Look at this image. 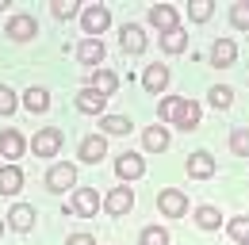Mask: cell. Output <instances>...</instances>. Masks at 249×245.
I'll use <instances>...</instances> for the list:
<instances>
[{"label":"cell","instance_id":"ffe728a7","mask_svg":"<svg viewBox=\"0 0 249 245\" xmlns=\"http://www.w3.org/2000/svg\"><path fill=\"white\" fill-rule=\"evenodd\" d=\"M23 107L35 111V115L46 111V107H50V92H46V88H27V92H23Z\"/></svg>","mask_w":249,"mask_h":245},{"label":"cell","instance_id":"f1b7e54d","mask_svg":"<svg viewBox=\"0 0 249 245\" xmlns=\"http://www.w3.org/2000/svg\"><path fill=\"white\" fill-rule=\"evenodd\" d=\"M104 130H107V134H126V130H130V119H123V115H107V119H104Z\"/></svg>","mask_w":249,"mask_h":245},{"label":"cell","instance_id":"8fae6325","mask_svg":"<svg viewBox=\"0 0 249 245\" xmlns=\"http://www.w3.org/2000/svg\"><path fill=\"white\" fill-rule=\"evenodd\" d=\"M150 23H154L157 31H173V27H177V8H173V4H157V8H150Z\"/></svg>","mask_w":249,"mask_h":245},{"label":"cell","instance_id":"f546056e","mask_svg":"<svg viewBox=\"0 0 249 245\" xmlns=\"http://www.w3.org/2000/svg\"><path fill=\"white\" fill-rule=\"evenodd\" d=\"M50 12H54V16H58V19H73V16H77V12H81V8H77V4H73V0H54V8H50Z\"/></svg>","mask_w":249,"mask_h":245},{"label":"cell","instance_id":"44dd1931","mask_svg":"<svg viewBox=\"0 0 249 245\" xmlns=\"http://www.w3.org/2000/svg\"><path fill=\"white\" fill-rule=\"evenodd\" d=\"M0 153L12 161V157H19L23 153V138L16 134V130H0Z\"/></svg>","mask_w":249,"mask_h":245},{"label":"cell","instance_id":"d4e9b609","mask_svg":"<svg viewBox=\"0 0 249 245\" xmlns=\"http://www.w3.org/2000/svg\"><path fill=\"white\" fill-rule=\"evenodd\" d=\"M230 150L238 153V157H249V126H234V134H230Z\"/></svg>","mask_w":249,"mask_h":245},{"label":"cell","instance_id":"2e32d148","mask_svg":"<svg viewBox=\"0 0 249 245\" xmlns=\"http://www.w3.org/2000/svg\"><path fill=\"white\" fill-rule=\"evenodd\" d=\"M104 153H107V142H104L100 134H92V138H85V142H81V161H89V165H96Z\"/></svg>","mask_w":249,"mask_h":245},{"label":"cell","instance_id":"4fadbf2b","mask_svg":"<svg viewBox=\"0 0 249 245\" xmlns=\"http://www.w3.org/2000/svg\"><path fill=\"white\" fill-rule=\"evenodd\" d=\"M8 222H12V230L27 234V230L35 226V207H27V203H16V207H12V214H8Z\"/></svg>","mask_w":249,"mask_h":245},{"label":"cell","instance_id":"74e56055","mask_svg":"<svg viewBox=\"0 0 249 245\" xmlns=\"http://www.w3.org/2000/svg\"><path fill=\"white\" fill-rule=\"evenodd\" d=\"M242 245H249V242H242Z\"/></svg>","mask_w":249,"mask_h":245},{"label":"cell","instance_id":"e0dca14e","mask_svg":"<svg viewBox=\"0 0 249 245\" xmlns=\"http://www.w3.org/2000/svg\"><path fill=\"white\" fill-rule=\"evenodd\" d=\"M89 88H96L100 96H111V92L119 88V77H115L111 69H96V73H92V85H89Z\"/></svg>","mask_w":249,"mask_h":245},{"label":"cell","instance_id":"9a60e30c","mask_svg":"<svg viewBox=\"0 0 249 245\" xmlns=\"http://www.w3.org/2000/svg\"><path fill=\"white\" fill-rule=\"evenodd\" d=\"M19 184H23V173H19L16 165H4V169H0V195H16Z\"/></svg>","mask_w":249,"mask_h":245},{"label":"cell","instance_id":"277c9868","mask_svg":"<svg viewBox=\"0 0 249 245\" xmlns=\"http://www.w3.org/2000/svg\"><path fill=\"white\" fill-rule=\"evenodd\" d=\"M46 184H50V192H65V188L77 184V169H73V165H54V169L46 173Z\"/></svg>","mask_w":249,"mask_h":245},{"label":"cell","instance_id":"4316f807","mask_svg":"<svg viewBox=\"0 0 249 245\" xmlns=\"http://www.w3.org/2000/svg\"><path fill=\"white\" fill-rule=\"evenodd\" d=\"M230 23H234V27H242V31L249 27V0H242V4H234V8H230Z\"/></svg>","mask_w":249,"mask_h":245},{"label":"cell","instance_id":"d6a6232c","mask_svg":"<svg viewBox=\"0 0 249 245\" xmlns=\"http://www.w3.org/2000/svg\"><path fill=\"white\" fill-rule=\"evenodd\" d=\"M230 100H234V92H230V88H222V85L211 88V104H215V107H230Z\"/></svg>","mask_w":249,"mask_h":245},{"label":"cell","instance_id":"8992f818","mask_svg":"<svg viewBox=\"0 0 249 245\" xmlns=\"http://www.w3.org/2000/svg\"><path fill=\"white\" fill-rule=\"evenodd\" d=\"M73 211L81 214V218H92L100 211V195H96L92 188H77V195H73Z\"/></svg>","mask_w":249,"mask_h":245},{"label":"cell","instance_id":"836d02e7","mask_svg":"<svg viewBox=\"0 0 249 245\" xmlns=\"http://www.w3.org/2000/svg\"><path fill=\"white\" fill-rule=\"evenodd\" d=\"M0 111H4V115L16 111V96H12V88H4V85H0Z\"/></svg>","mask_w":249,"mask_h":245},{"label":"cell","instance_id":"e575fe53","mask_svg":"<svg viewBox=\"0 0 249 245\" xmlns=\"http://www.w3.org/2000/svg\"><path fill=\"white\" fill-rule=\"evenodd\" d=\"M177 104H180V100H177V96H169V100L161 104V115H165V119H173V115H177Z\"/></svg>","mask_w":249,"mask_h":245},{"label":"cell","instance_id":"1f68e13d","mask_svg":"<svg viewBox=\"0 0 249 245\" xmlns=\"http://www.w3.org/2000/svg\"><path fill=\"white\" fill-rule=\"evenodd\" d=\"M192 19H196V23L211 19V0H196V4H192Z\"/></svg>","mask_w":249,"mask_h":245},{"label":"cell","instance_id":"5bb4252c","mask_svg":"<svg viewBox=\"0 0 249 245\" xmlns=\"http://www.w3.org/2000/svg\"><path fill=\"white\" fill-rule=\"evenodd\" d=\"M77 58L85 61V65H100V61H104V42H100V38H85V42L77 46Z\"/></svg>","mask_w":249,"mask_h":245},{"label":"cell","instance_id":"d6986e66","mask_svg":"<svg viewBox=\"0 0 249 245\" xmlns=\"http://www.w3.org/2000/svg\"><path fill=\"white\" fill-rule=\"evenodd\" d=\"M134 207V195H130V188H115L111 195H107V211L111 214H126Z\"/></svg>","mask_w":249,"mask_h":245},{"label":"cell","instance_id":"52a82bcc","mask_svg":"<svg viewBox=\"0 0 249 245\" xmlns=\"http://www.w3.org/2000/svg\"><path fill=\"white\" fill-rule=\"evenodd\" d=\"M115 173H119L123 180H138V176L146 173V161H142L138 153H123V157L115 161Z\"/></svg>","mask_w":249,"mask_h":245},{"label":"cell","instance_id":"603a6c76","mask_svg":"<svg viewBox=\"0 0 249 245\" xmlns=\"http://www.w3.org/2000/svg\"><path fill=\"white\" fill-rule=\"evenodd\" d=\"M161 46H165L169 54H180V50L188 46V35L180 27H173V31H165V35H161Z\"/></svg>","mask_w":249,"mask_h":245},{"label":"cell","instance_id":"cb8c5ba5","mask_svg":"<svg viewBox=\"0 0 249 245\" xmlns=\"http://www.w3.org/2000/svg\"><path fill=\"white\" fill-rule=\"evenodd\" d=\"M165 146H169V130H165V126H150V130H146V150L161 153Z\"/></svg>","mask_w":249,"mask_h":245},{"label":"cell","instance_id":"8d00e7d4","mask_svg":"<svg viewBox=\"0 0 249 245\" xmlns=\"http://www.w3.org/2000/svg\"><path fill=\"white\" fill-rule=\"evenodd\" d=\"M0 234H4V222H0Z\"/></svg>","mask_w":249,"mask_h":245},{"label":"cell","instance_id":"9c48e42d","mask_svg":"<svg viewBox=\"0 0 249 245\" xmlns=\"http://www.w3.org/2000/svg\"><path fill=\"white\" fill-rule=\"evenodd\" d=\"M177 126H184V130H196L199 126V104H192V100H180L177 104V115H173Z\"/></svg>","mask_w":249,"mask_h":245},{"label":"cell","instance_id":"d590c367","mask_svg":"<svg viewBox=\"0 0 249 245\" xmlns=\"http://www.w3.org/2000/svg\"><path fill=\"white\" fill-rule=\"evenodd\" d=\"M65 245H96V242H92V238H89V234H73V238H69V242H65Z\"/></svg>","mask_w":249,"mask_h":245},{"label":"cell","instance_id":"3957f363","mask_svg":"<svg viewBox=\"0 0 249 245\" xmlns=\"http://www.w3.org/2000/svg\"><path fill=\"white\" fill-rule=\"evenodd\" d=\"M8 35L16 38V42H27L38 35V23H35V16H12L8 19Z\"/></svg>","mask_w":249,"mask_h":245},{"label":"cell","instance_id":"ac0fdd59","mask_svg":"<svg viewBox=\"0 0 249 245\" xmlns=\"http://www.w3.org/2000/svg\"><path fill=\"white\" fill-rule=\"evenodd\" d=\"M104 104H107V96H100L96 88H85L77 96V107L85 111V115H96V111H104Z\"/></svg>","mask_w":249,"mask_h":245},{"label":"cell","instance_id":"83f0119b","mask_svg":"<svg viewBox=\"0 0 249 245\" xmlns=\"http://www.w3.org/2000/svg\"><path fill=\"white\" fill-rule=\"evenodd\" d=\"M218 218H222V214H218L215 207H199V211H196V222H199L203 230H215V226H218Z\"/></svg>","mask_w":249,"mask_h":245},{"label":"cell","instance_id":"7402d4cb","mask_svg":"<svg viewBox=\"0 0 249 245\" xmlns=\"http://www.w3.org/2000/svg\"><path fill=\"white\" fill-rule=\"evenodd\" d=\"M234 54H238V50H234V42H230V38H218L215 46H211V61H215V65H230Z\"/></svg>","mask_w":249,"mask_h":245},{"label":"cell","instance_id":"5b68a950","mask_svg":"<svg viewBox=\"0 0 249 245\" xmlns=\"http://www.w3.org/2000/svg\"><path fill=\"white\" fill-rule=\"evenodd\" d=\"M157 207H161L165 214H173V218H177V214H184V211H188V199H184V192H177V188H165V192L157 195Z\"/></svg>","mask_w":249,"mask_h":245},{"label":"cell","instance_id":"7c38bea8","mask_svg":"<svg viewBox=\"0 0 249 245\" xmlns=\"http://www.w3.org/2000/svg\"><path fill=\"white\" fill-rule=\"evenodd\" d=\"M169 85V69L165 65H146V73H142V88L146 92H161Z\"/></svg>","mask_w":249,"mask_h":245},{"label":"cell","instance_id":"4dcf8cb0","mask_svg":"<svg viewBox=\"0 0 249 245\" xmlns=\"http://www.w3.org/2000/svg\"><path fill=\"white\" fill-rule=\"evenodd\" d=\"M230 238H238V245L249 242V218H234L230 222Z\"/></svg>","mask_w":249,"mask_h":245},{"label":"cell","instance_id":"ba28073f","mask_svg":"<svg viewBox=\"0 0 249 245\" xmlns=\"http://www.w3.org/2000/svg\"><path fill=\"white\" fill-rule=\"evenodd\" d=\"M188 173H192V176H199V180H207V176L215 173V157H211L207 150H196L192 157H188Z\"/></svg>","mask_w":249,"mask_h":245},{"label":"cell","instance_id":"30bf717a","mask_svg":"<svg viewBox=\"0 0 249 245\" xmlns=\"http://www.w3.org/2000/svg\"><path fill=\"white\" fill-rule=\"evenodd\" d=\"M119 42H123L126 54H142V50H146V35H142V27H134V23H126V27L119 31Z\"/></svg>","mask_w":249,"mask_h":245},{"label":"cell","instance_id":"6da1fadb","mask_svg":"<svg viewBox=\"0 0 249 245\" xmlns=\"http://www.w3.org/2000/svg\"><path fill=\"white\" fill-rule=\"evenodd\" d=\"M35 153H38V157H54V153L62 150V130H58V126H42V130H38V134H35Z\"/></svg>","mask_w":249,"mask_h":245},{"label":"cell","instance_id":"484cf974","mask_svg":"<svg viewBox=\"0 0 249 245\" xmlns=\"http://www.w3.org/2000/svg\"><path fill=\"white\" fill-rule=\"evenodd\" d=\"M138 242H142V245H169V234H165L161 226H146Z\"/></svg>","mask_w":249,"mask_h":245},{"label":"cell","instance_id":"7a4b0ae2","mask_svg":"<svg viewBox=\"0 0 249 245\" xmlns=\"http://www.w3.org/2000/svg\"><path fill=\"white\" fill-rule=\"evenodd\" d=\"M81 23H85V35H100V31L111 23V12H107L104 4H92V8L81 12Z\"/></svg>","mask_w":249,"mask_h":245}]
</instances>
